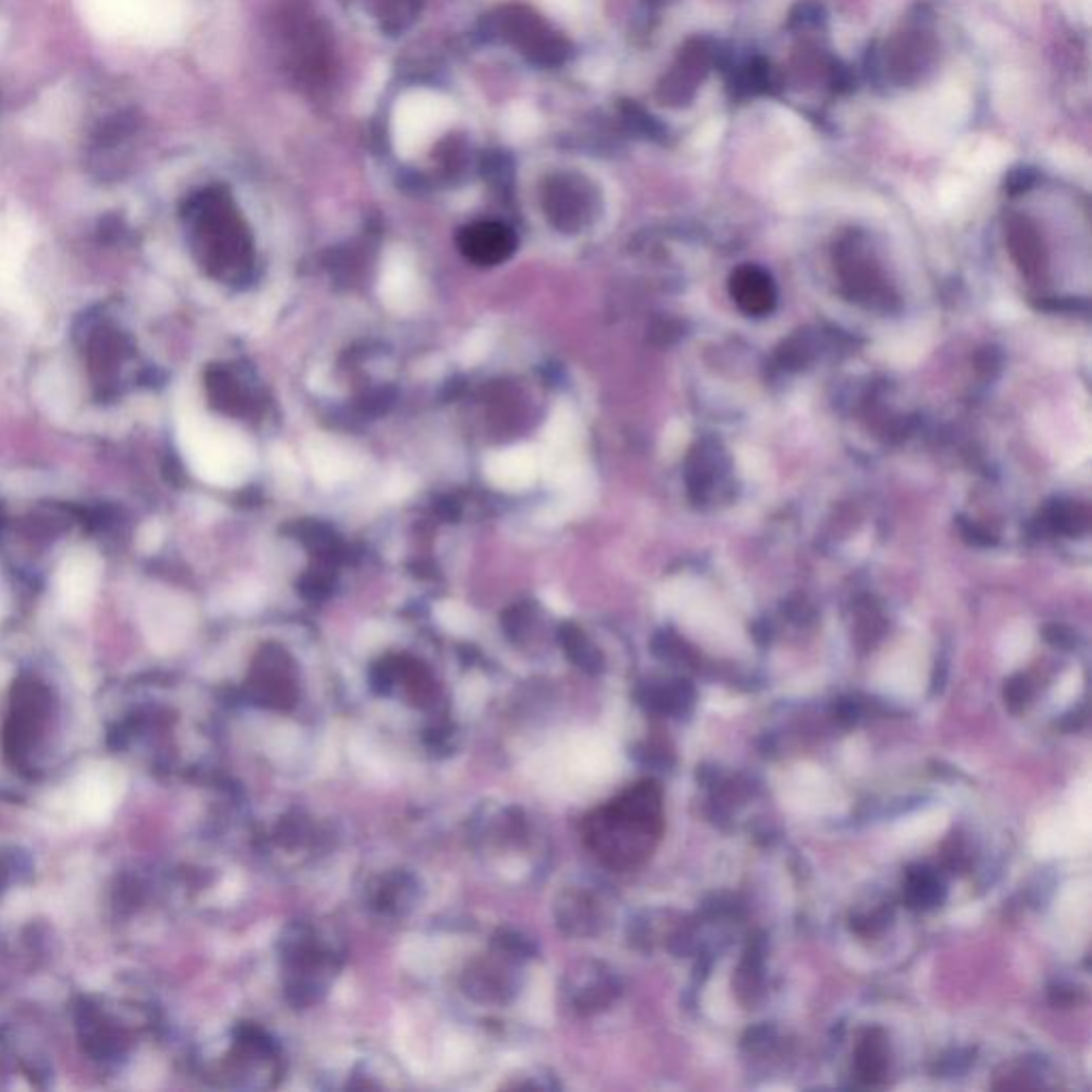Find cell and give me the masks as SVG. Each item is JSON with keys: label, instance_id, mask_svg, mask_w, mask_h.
<instances>
[{"label": "cell", "instance_id": "cell-2", "mask_svg": "<svg viewBox=\"0 0 1092 1092\" xmlns=\"http://www.w3.org/2000/svg\"><path fill=\"white\" fill-rule=\"evenodd\" d=\"M457 244L461 255L478 267H496L517 251V235L502 222H476L465 226Z\"/></svg>", "mask_w": 1092, "mask_h": 1092}, {"label": "cell", "instance_id": "cell-21", "mask_svg": "<svg viewBox=\"0 0 1092 1092\" xmlns=\"http://www.w3.org/2000/svg\"><path fill=\"white\" fill-rule=\"evenodd\" d=\"M773 1037V1029L769 1026H758V1029H752L745 1037V1045L747 1048H760V1045H766V1041H771Z\"/></svg>", "mask_w": 1092, "mask_h": 1092}, {"label": "cell", "instance_id": "cell-4", "mask_svg": "<svg viewBox=\"0 0 1092 1092\" xmlns=\"http://www.w3.org/2000/svg\"><path fill=\"white\" fill-rule=\"evenodd\" d=\"M727 476V459L719 450V446L710 440H704L696 446L687 463V484L689 496L696 504H706L715 498V492L725 482Z\"/></svg>", "mask_w": 1092, "mask_h": 1092}, {"label": "cell", "instance_id": "cell-11", "mask_svg": "<svg viewBox=\"0 0 1092 1092\" xmlns=\"http://www.w3.org/2000/svg\"><path fill=\"white\" fill-rule=\"evenodd\" d=\"M297 536L325 563H333V559L339 557V540H337L335 532L329 525L318 523V521L299 523L297 525Z\"/></svg>", "mask_w": 1092, "mask_h": 1092}, {"label": "cell", "instance_id": "cell-14", "mask_svg": "<svg viewBox=\"0 0 1092 1092\" xmlns=\"http://www.w3.org/2000/svg\"><path fill=\"white\" fill-rule=\"evenodd\" d=\"M1050 525L1062 534H1079L1086 528V511L1075 504H1056L1050 511Z\"/></svg>", "mask_w": 1092, "mask_h": 1092}, {"label": "cell", "instance_id": "cell-6", "mask_svg": "<svg viewBox=\"0 0 1092 1092\" xmlns=\"http://www.w3.org/2000/svg\"><path fill=\"white\" fill-rule=\"evenodd\" d=\"M730 295L747 316H769L777 306V286L760 267H741L730 278Z\"/></svg>", "mask_w": 1092, "mask_h": 1092}, {"label": "cell", "instance_id": "cell-17", "mask_svg": "<svg viewBox=\"0 0 1092 1092\" xmlns=\"http://www.w3.org/2000/svg\"><path fill=\"white\" fill-rule=\"evenodd\" d=\"M327 570H312L303 580H301V591L310 597V599H320L329 593V587H331V578L325 574Z\"/></svg>", "mask_w": 1092, "mask_h": 1092}, {"label": "cell", "instance_id": "cell-5", "mask_svg": "<svg viewBox=\"0 0 1092 1092\" xmlns=\"http://www.w3.org/2000/svg\"><path fill=\"white\" fill-rule=\"evenodd\" d=\"M119 790H123V783H119V775L115 771L96 769L86 773L75 790L77 813L88 821L107 819L119 798Z\"/></svg>", "mask_w": 1092, "mask_h": 1092}, {"label": "cell", "instance_id": "cell-13", "mask_svg": "<svg viewBox=\"0 0 1092 1092\" xmlns=\"http://www.w3.org/2000/svg\"><path fill=\"white\" fill-rule=\"evenodd\" d=\"M1012 251H1014V257H1016V261L1020 263V267H1022V272L1026 276H1033L1035 272H1039V267H1041V248H1039L1037 237L1031 230L1018 228V233L1012 235Z\"/></svg>", "mask_w": 1092, "mask_h": 1092}, {"label": "cell", "instance_id": "cell-7", "mask_svg": "<svg viewBox=\"0 0 1092 1092\" xmlns=\"http://www.w3.org/2000/svg\"><path fill=\"white\" fill-rule=\"evenodd\" d=\"M693 687L687 681H672L668 685H647L641 691V702L662 715H683L693 704Z\"/></svg>", "mask_w": 1092, "mask_h": 1092}, {"label": "cell", "instance_id": "cell-15", "mask_svg": "<svg viewBox=\"0 0 1092 1092\" xmlns=\"http://www.w3.org/2000/svg\"><path fill=\"white\" fill-rule=\"evenodd\" d=\"M813 354L811 350V341L807 335L798 333L796 337H792L785 348H783V366H788L790 370H796L800 366H804L807 358Z\"/></svg>", "mask_w": 1092, "mask_h": 1092}, {"label": "cell", "instance_id": "cell-22", "mask_svg": "<svg viewBox=\"0 0 1092 1092\" xmlns=\"http://www.w3.org/2000/svg\"><path fill=\"white\" fill-rule=\"evenodd\" d=\"M1084 723H1086V710H1081V712H1079V710H1073V712H1069V715L1065 717L1062 727H1065V730H1079V727H1081Z\"/></svg>", "mask_w": 1092, "mask_h": 1092}, {"label": "cell", "instance_id": "cell-19", "mask_svg": "<svg viewBox=\"0 0 1092 1092\" xmlns=\"http://www.w3.org/2000/svg\"><path fill=\"white\" fill-rule=\"evenodd\" d=\"M836 715H838V719L843 723H854L858 719V715H860V704L854 702V700H843L836 706Z\"/></svg>", "mask_w": 1092, "mask_h": 1092}, {"label": "cell", "instance_id": "cell-9", "mask_svg": "<svg viewBox=\"0 0 1092 1092\" xmlns=\"http://www.w3.org/2000/svg\"><path fill=\"white\" fill-rule=\"evenodd\" d=\"M945 896L943 884L939 877L926 869H911L907 875V888H905V901L913 909H932L937 907Z\"/></svg>", "mask_w": 1092, "mask_h": 1092}, {"label": "cell", "instance_id": "cell-16", "mask_svg": "<svg viewBox=\"0 0 1092 1092\" xmlns=\"http://www.w3.org/2000/svg\"><path fill=\"white\" fill-rule=\"evenodd\" d=\"M1033 698V685L1029 683L1026 677L1018 674L1014 679H1010V683L1005 685V702L1012 710H1022Z\"/></svg>", "mask_w": 1092, "mask_h": 1092}, {"label": "cell", "instance_id": "cell-1", "mask_svg": "<svg viewBox=\"0 0 1092 1092\" xmlns=\"http://www.w3.org/2000/svg\"><path fill=\"white\" fill-rule=\"evenodd\" d=\"M662 790L643 781L585 821L587 845L613 869L638 867L662 834Z\"/></svg>", "mask_w": 1092, "mask_h": 1092}, {"label": "cell", "instance_id": "cell-12", "mask_svg": "<svg viewBox=\"0 0 1092 1092\" xmlns=\"http://www.w3.org/2000/svg\"><path fill=\"white\" fill-rule=\"evenodd\" d=\"M561 643H563L570 660L574 664H578L582 670L597 672L601 668V658H599L597 649L587 641V636L578 628L563 626L561 628Z\"/></svg>", "mask_w": 1092, "mask_h": 1092}, {"label": "cell", "instance_id": "cell-18", "mask_svg": "<svg viewBox=\"0 0 1092 1092\" xmlns=\"http://www.w3.org/2000/svg\"><path fill=\"white\" fill-rule=\"evenodd\" d=\"M1043 634H1045V641H1048L1052 647H1058V649H1071V647L1075 645V634H1073L1069 628H1065V626H1058V624L1048 626Z\"/></svg>", "mask_w": 1092, "mask_h": 1092}, {"label": "cell", "instance_id": "cell-8", "mask_svg": "<svg viewBox=\"0 0 1092 1092\" xmlns=\"http://www.w3.org/2000/svg\"><path fill=\"white\" fill-rule=\"evenodd\" d=\"M888 1067L886 1037L880 1029L869 1031L856 1052V1073L865 1084H880Z\"/></svg>", "mask_w": 1092, "mask_h": 1092}, {"label": "cell", "instance_id": "cell-20", "mask_svg": "<svg viewBox=\"0 0 1092 1092\" xmlns=\"http://www.w3.org/2000/svg\"><path fill=\"white\" fill-rule=\"evenodd\" d=\"M1050 999H1052V1003H1054V1005H1060V1007H1071V1005H1075V1003L1079 1001V999H1077V991H1073V988H1062V986L1052 988Z\"/></svg>", "mask_w": 1092, "mask_h": 1092}, {"label": "cell", "instance_id": "cell-10", "mask_svg": "<svg viewBox=\"0 0 1092 1092\" xmlns=\"http://www.w3.org/2000/svg\"><path fill=\"white\" fill-rule=\"evenodd\" d=\"M582 199L580 195L570 186H557L551 195H549V216L553 220V224H557L559 228L563 230H574L578 224H580V218H582Z\"/></svg>", "mask_w": 1092, "mask_h": 1092}, {"label": "cell", "instance_id": "cell-3", "mask_svg": "<svg viewBox=\"0 0 1092 1092\" xmlns=\"http://www.w3.org/2000/svg\"><path fill=\"white\" fill-rule=\"evenodd\" d=\"M100 580V559L90 551L71 553L56 576V589L62 609L71 615L84 613Z\"/></svg>", "mask_w": 1092, "mask_h": 1092}]
</instances>
